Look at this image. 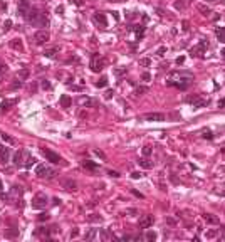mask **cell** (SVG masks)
Segmentation results:
<instances>
[{"instance_id": "1", "label": "cell", "mask_w": 225, "mask_h": 242, "mask_svg": "<svg viewBox=\"0 0 225 242\" xmlns=\"http://www.w3.org/2000/svg\"><path fill=\"white\" fill-rule=\"evenodd\" d=\"M170 86H175L178 89H186L193 83V76L190 72H171L170 79L166 81Z\"/></svg>"}, {"instance_id": "2", "label": "cell", "mask_w": 225, "mask_h": 242, "mask_svg": "<svg viewBox=\"0 0 225 242\" xmlns=\"http://www.w3.org/2000/svg\"><path fill=\"white\" fill-rule=\"evenodd\" d=\"M25 20L29 22V24H32V26H37V27H47L49 26V20L47 17L42 14V12H39L37 9H29V12L25 14Z\"/></svg>"}, {"instance_id": "3", "label": "cell", "mask_w": 225, "mask_h": 242, "mask_svg": "<svg viewBox=\"0 0 225 242\" xmlns=\"http://www.w3.org/2000/svg\"><path fill=\"white\" fill-rule=\"evenodd\" d=\"M35 175L39 178H45V180H51V178H54L55 175H57V172L54 170V168H51V166H45V165H39L35 168Z\"/></svg>"}, {"instance_id": "4", "label": "cell", "mask_w": 225, "mask_h": 242, "mask_svg": "<svg viewBox=\"0 0 225 242\" xmlns=\"http://www.w3.org/2000/svg\"><path fill=\"white\" fill-rule=\"evenodd\" d=\"M207 49H208V40H200L195 47L190 49V56H192V57H203Z\"/></svg>"}, {"instance_id": "5", "label": "cell", "mask_w": 225, "mask_h": 242, "mask_svg": "<svg viewBox=\"0 0 225 242\" xmlns=\"http://www.w3.org/2000/svg\"><path fill=\"white\" fill-rule=\"evenodd\" d=\"M47 203H49V200H47V195H45V193H37V195L32 199V209L42 210V209L47 207Z\"/></svg>"}, {"instance_id": "6", "label": "cell", "mask_w": 225, "mask_h": 242, "mask_svg": "<svg viewBox=\"0 0 225 242\" xmlns=\"http://www.w3.org/2000/svg\"><path fill=\"white\" fill-rule=\"evenodd\" d=\"M40 153H42V155L47 158V162H51V163H61V162H62V158L57 155V153H54L52 150L45 148V146H42V148H40Z\"/></svg>"}, {"instance_id": "7", "label": "cell", "mask_w": 225, "mask_h": 242, "mask_svg": "<svg viewBox=\"0 0 225 242\" xmlns=\"http://www.w3.org/2000/svg\"><path fill=\"white\" fill-rule=\"evenodd\" d=\"M104 64H106L104 57H99L98 54H94V56H92V61H91V71L92 72L102 71V69H104Z\"/></svg>"}, {"instance_id": "8", "label": "cell", "mask_w": 225, "mask_h": 242, "mask_svg": "<svg viewBox=\"0 0 225 242\" xmlns=\"http://www.w3.org/2000/svg\"><path fill=\"white\" fill-rule=\"evenodd\" d=\"M49 39H51V36H49L47 30H37V32L34 34V42H35L37 46H44Z\"/></svg>"}, {"instance_id": "9", "label": "cell", "mask_w": 225, "mask_h": 242, "mask_svg": "<svg viewBox=\"0 0 225 242\" xmlns=\"http://www.w3.org/2000/svg\"><path fill=\"white\" fill-rule=\"evenodd\" d=\"M186 101L193 106V109H198V108H203V106L208 104V99L205 98H200V96H193V98H188Z\"/></svg>"}, {"instance_id": "10", "label": "cell", "mask_w": 225, "mask_h": 242, "mask_svg": "<svg viewBox=\"0 0 225 242\" xmlns=\"http://www.w3.org/2000/svg\"><path fill=\"white\" fill-rule=\"evenodd\" d=\"M153 222H155V219H153V215H143L141 219H139V222H138V227L139 229H149L153 225Z\"/></svg>"}, {"instance_id": "11", "label": "cell", "mask_w": 225, "mask_h": 242, "mask_svg": "<svg viewBox=\"0 0 225 242\" xmlns=\"http://www.w3.org/2000/svg\"><path fill=\"white\" fill-rule=\"evenodd\" d=\"M145 121H165V114L163 113H146L143 114Z\"/></svg>"}, {"instance_id": "12", "label": "cell", "mask_w": 225, "mask_h": 242, "mask_svg": "<svg viewBox=\"0 0 225 242\" xmlns=\"http://www.w3.org/2000/svg\"><path fill=\"white\" fill-rule=\"evenodd\" d=\"M8 162H10V150L7 146H4V145H0V163L5 165Z\"/></svg>"}, {"instance_id": "13", "label": "cell", "mask_w": 225, "mask_h": 242, "mask_svg": "<svg viewBox=\"0 0 225 242\" xmlns=\"http://www.w3.org/2000/svg\"><path fill=\"white\" fill-rule=\"evenodd\" d=\"M18 103V99H5V101L0 103V113H5L8 111V109L12 108V106H15Z\"/></svg>"}, {"instance_id": "14", "label": "cell", "mask_w": 225, "mask_h": 242, "mask_svg": "<svg viewBox=\"0 0 225 242\" xmlns=\"http://www.w3.org/2000/svg\"><path fill=\"white\" fill-rule=\"evenodd\" d=\"M35 162H37V160L34 158V156L27 152V150H24V166H25V168H30Z\"/></svg>"}, {"instance_id": "15", "label": "cell", "mask_w": 225, "mask_h": 242, "mask_svg": "<svg viewBox=\"0 0 225 242\" xmlns=\"http://www.w3.org/2000/svg\"><path fill=\"white\" fill-rule=\"evenodd\" d=\"M29 9H30V5H29V0H20L18 2V14L22 15V17H25V14L29 12Z\"/></svg>"}, {"instance_id": "16", "label": "cell", "mask_w": 225, "mask_h": 242, "mask_svg": "<svg viewBox=\"0 0 225 242\" xmlns=\"http://www.w3.org/2000/svg\"><path fill=\"white\" fill-rule=\"evenodd\" d=\"M62 188L67 192H74V190H77V183L74 180H64L62 182Z\"/></svg>"}, {"instance_id": "17", "label": "cell", "mask_w": 225, "mask_h": 242, "mask_svg": "<svg viewBox=\"0 0 225 242\" xmlns=\"http://www.w3.org/2000/svg\"><path fill=\"white\" fill-rule=\"evenodd\" d=\"M8 46L14 49V51H18V52H22L24 51V44H22V40L20 39H12L10 42H8Z\"/></svg>"}, {"instance_id": "18", "label": "cell", "mask_w": 225, "mask_h": 242, "mask_svg": "<svg viewBox=\"0 0 225 242\" xmlns=\"http://www.w3.org/2000/svg\"><path fill=\"white\" fill-rule=\"evenodd\" d=\"M79 104L86 106V108H92V106L98 104V101H94V99H91V98H79Z\"/></svg>"}, {"instance_id": "19", "label": "cell", "mask_w": 225, "mask_h": 242, "mask_svg": "<svg viewBox=\"0 0 225 242\" xmlns=\"http://www.w3.org/2000/svg\"><path fill=\"white\" fill-rule=\"evenodd\" d=\"M14 165L15 166H24V150H22V152H17L14 155Z\"/></svg>"}, {"instance_id": "20", "label": "cell", "mask_w": 225, "mask_h": 242, "mask_svg": "<svg viewBox=\"0 0 225 242\" xmlns=\"http://www.w3.org/2000/svg\"><path fill=\"white\" fill-rule=\"evenodd\" d=\"M92 19H94L96 24H101V27H106V26H108V22H106L104 14H99V12H98V14H94V17H92Z\"/></svg>"}, {"instance_id": "21", "label": "cell", "mask_w": 225, "mask_h": 242, "mask_svg": "<svg viewBox=\"0 0 225 242\" xmlns=\"http://www.w3.org/2000/svg\"><path fill=\"white\" fill-rule=\"evenodd\" d=\"M203 220L207 222V224H212V225L218 224V219L215 215H212V213H203Z\"/></svg>"}, {"instance_id": "22", "label": "cell", "mask_w": 225, "mask_h": 242, "mask_svg": "<svg viewBox=\"0 0 225 242\" xmlns=\"http://www.w3.org/2000/svg\"><path fill=\"white\" fill-rule=\"evenodd\" d=\"M82 166H84V168H87V170H98V168H99L98 163L91 162V160H84V162H82Z\"/></svg>"}, {"instance_id": "23", "label": "cell", "mask_w": 225, "mask_h": 242, "mask_svg": "<svg viewBox=\"0 0 225 242\" xmlns=\"http://www.w3.org/2000/svg\"><path fill=\"white\" fill-rule=\"evenodd\" d=\"M71 103H72V101H71V98L67 96V94H62V96H61V106H62V108H65V109L71 108Z\"/></svg>"}, {"instance_id": "24", "label": "cell", "mask_w": 225, "mask_h": 242, "mask_svg": "<svg viewBox=\"0 0 225 242\" xmlns=\"http://www.w3.org/2000/svg\"><path fill=\"white\" fill-rule=\"evenodd\" d=\"M215 34H217V39L225 44V27H217V29H215Z\"/></svg>"}, {"instance_id": "25", "label": "cell", "mask_w": 225, "mask_h": 242, "mask_svg": "<svg viewBox=\"0 0 225 242\" xmlns=\"http://www.w3.org/2000/svg\"><path fill=\"white\" fill-rule=\"evenodd\" d=\"M99 237H101L102 240H112V239H114V235H112L111 232L108 230V229H102L101 234H99Z\"/></svg>"}, {"instance_id": "26", "label": "cell", "mask_w": 225, "mask_h": 242, "mask_svg": "<svg viewBox=\"0 0 225 242\" xmlns=\"http://www.w3.org/2000/svg\"><path fill=\"white\" fill-rule=\"evenodd\" d=\"M29 74H30V71H29V69H25V67H24V69H20V71L17 72V79H20V81H25L27 77H29Z\"/></svg>"}, {"instance_id": "27", "label": "cell", "mask_w": 225, "mask_h": 242, "mask_svg": "<svg viewBox=\"0 0 225 242\" xmlns=\"http://www.w3.org/2000/svg\"><path fill=\"white\" fill-rule=\"evenodd\" d=\"M196 9H198V12H202V15H207V17L212 14V9L207 7V5H203V4H198V5H196Z\"/></svg>"}, {"instance_id": "28", "label": "cell", "mask_w": 225, "mask_h": 242, "mask_svg": "<svg viewBox=\"0 0 225 242\" xmlns=\"http://www.w3.org/2000/svg\"><path fill=\"white\" fill-rule=\"evenodd\" d=\"M138 163H139V166H143V168H146V170L153 168V162H149L148 158H139Z\"/></svg>"}, {"instance_id": "29", "label": "cell", "mask_w": 225, "mask_h": 242, "mask_svg": "<svg viewBox=\"0 0 225 242\" xmlns=\"http://www.w3.org/2000/svg\"><path fill=\"white\" fill-rule=\"evenodd\" d=\"M57 52H59L57 47H54V49H47V51H44V56H45V57H49V59H54Z\"/></svg>"}, {"instance_id": "30", "label": "cell", "mask_w": 225, "mask_h": 242, "mask_svg": "<svg viewBox=\"0 0 225 242\" xmlns=\"http://www.w3.org/2000/svg\"><path fill=\"white\" fill-rule=\"evenodd\" d=\"M87 222H92V224H99V222H102V219L99 215H96V213H92V215H87Z\"/></svg>"}, {"instance_id": "31", "label": "cell", "mask_w": 225, "mask_h": 242, "mask_svg": "<svg viewBox=\"0 0 225 242\" xmlns=\"http://www.w3.org/2000/svg\"><path fill=\"white\" fill-rule=\"evenodd\" d=\"M96 237H98V230H96V229H91V230L86 234V240H94Z\"/></svg>"}, {"instance_id": "32", "label": "cell", "mask_w": 225, "mask_h": 242, "mask_svg": "<svg viewBox=\"0 0 225 242\" xmlns=\"http://www.w3.org/2000/svg\"><path fill=\"white\" fill-rule=\"evenodd\" d=\"M148 93V87L146 86H138L136 89H134V96H141V94Z\"/></svg>"}, {"instance_id": "33", "label": "cell", "mask_w": 225, "mask_h": 242, "mask_svg": "<svg viewBox=\"0 0 225 242\" xmlns=\"http://www.w3.org/2000/svg\"><path fill=\"white\" fill-rule=\"evenodd\" d=\"M106 84H108V77H106V76H102L101 79H99L98 83H96V87H104Z\"/></svg>"}, {"instance_id": "34", "label": "cell", "mask_w": 225, "mask_h": 242, "mask_svg": "<svg viewBox=\"0 0 225 242\" xmlns=\"http://www.w3.org/2000/svg\"><path fill=\"white\" fill-rule=\"evenodd\" d=\"M7 71H8V66L5 64V62H0V77L4 76V74H5Z\"/></svg>"}, {"instance_id": "35", "label": "cell", "mask_w": 225, "mask_h": 242, "mask_svg": "<svg viewBox=\"0 0 225 242\" xmlns=\"http://www.w3.org/2000/svg\"><path fill=\"white\" fill-rule=\"evenodd\" d=\"M139 66H145V67L151 66V59H148V57H143V59H139Z\"/></svg>"}, {"instance_id": "36", "label": "cell", "mask_w": 225, "mask_h": 242, "mask_svg": "<svg viewBox=\"0 0 225 242\" xmlns=\"http://www.w3.org/2000/svg\"><path fill=\"white\" fill-rule=\"evenodd\" d=\"M0 136H2V140H4V141H7L8 145H14V143H15V141H14V138L7 136V135H5V133H0Z\"/></svg>"}, {"instance_id": "37", "label": "cell", "mask_w": 225, "mask_h": 242, "mask_svg": "<svg viewBox=\"0 0 225 242\" xmlns=\"http://www.w3.org/2000/svg\"><path fill=\"white\" fill-rule=\"evenodd\" d=\"M155 239H156V234H155L153 230H148V232H146V240H155Z\"/></svg>"}, {"instance_id": "38", "label": "cell", "mask_w": 225, "mask_h": 242, "mask_svg": "<svg viewBox=\"0 0 225 242\" xmlns=\"http://www.w3.org/2000/svg\"><path fill=\"white\" fill-rule=\"evenodd\" d=\"M22 86V81L20 79H15L14 83L10 84V89H17V87H20Z\"/></svg>"}, {"instance_id": "39", "label": "cell", "mask_w": 225, "mask_h": 242, "mask_svg": "<svg viewBox=\"0 0 225 242\" xmlns=\"http://www.w3.org/2000/svg\"><path fill=\"white\" fill-rule=\"evenodd\" d=\"M165 52H166V47H165V46H161L160 49L156 51V56H158V57H163V56H165Z\"/></svg>"}, {"instance_id": "40", "label": "cell", "mask_w": 225, "mask_h": 242, "mask_svg": "<svg viewBox=\"0 0 225 242\" xmlns=\"http://www.w3.org/2000/svg\"><path fill=\"white\" fill-rule=\"evenodd\" d=\"M12 193L20 197V195H22V188H20V187H12Z\"/></svg>"}, {"instance_id": "41", "label": "cell", "mask_w": 225, "mask_h": 242, "mask_svg": "<svg viewBox=\"0 0 225 242\" xmlns=\"http://www.w3.org/2000/svg\"><path fill=\"white\" fill-rule=\"evenodd\" d=\"M143 155H145V156H149V155H151V146H148V145H146L145 148H143Z\"/></svg>"}, {"instance_id": "42", "label": "cell", "mask_w": 225, "mask_h": 242, "mask_svg": "<svg viewBox=\"0 0 225 242\" xmlns=\"http://www.w3.org/2000/svg\"><path fill=\"white\" fill-rule=\"evenodd\" d=\"M10 27H12V20H5L4 22V32H7Z\"/></svg>"}, {"instance_id": "43", "label": "cell", "mask_w": 225, "mask_h": 242, "mask_svg": "<svg viewBox=\"0 0 225 242\" xmlns=\"http://www.w3.org/2000/svg\"><path fill=\"white\" fill-rule=\"evenodd\" d=\"M112 94H114V91H112V89H108V91L104 93V98H106V99H111Z\"/></svg>"}, {"instance_id": "44", "label": "cell", "mask_w": 225, "mask_h": 242, "mask_svg": "<svg viewBox=\"0 0 225 242\" xmlns=\"http://www.w3.org/2000/svg\"><path fill=\"white\" fill-rule=\"evenodd\" d=\"M131 177H133L134 180H138V178L143 177V173H141V172H133V173H131Z\"/></svg>"}, {"instance_id": "45", "label": "cell", "mask_w": 225, "mask_h": 242, "mask_svg": "<svg viewBox=\"0 0 225 242\" xmlns=\"http://www.w3.org/2000/svg\"><path fill=\"white\" fill-rule=\"evenodd\" d=\"M217 234H218L217 230H208V232H207V239H213Z\"/></svg>"}, {"instance_id": "46", "label": "cell", "mask_w": 225, "mask_h": 242, "mask_svg": "<svg viewBox=\"0 0 225 242\" xmlns=\"http://www.w3.org/2000/svg\"><path fill=\"white\" fill-rule=\"evenodd\" d=\"M40 86H42V89H51V84H49L47 81H42V83H40Z\"/></svg>"}, {"instance_id": "47", "label": "cell", "mask_w": 225, "mask_h": 242, "mask_svg": "<svg viewBox=\"0 0 225 242\" xmlns=\"http://www.w3.org/2000/svg\"><path fill=\"white\" fill-rule=\"evenodd\" d=\"M203 138H208V140H212V138H213V135H212V131H203Z\"/></svg>"}, {"instance_id": "48", "label": "cell", "mask_w": 225, "mask_h": 242, "mask_svg": "<svg viewBox=\"0 0 225 242\" xmlns=\"http://www.w3.org/2000/svg\"><path fill=\"white\" fill-rule=\"evenodd\" d=\"M108 175H109V177H114V178H119V177H121V175H119V173H118V172H112V170H111V172H109V173H108Z\"/></svg>"}, {"instance_id": "49", "label": "cell", "mask_w": 225, "mask_h": 242, "mask_svg": "<svg viewBox=\"0 0 225 242\" xmlns=\"http://www.w3.org/2000/svg\"><path fill=\"white\" fill-rule=\"evenodd\" d=\"M47 219H49L47 213H40V215H39V220H47Z\"/></svg>"}, {"instance_id": "50", "label": "cell", "mask_w": 225, "mask_h": 242, "mask_svg": "<svg viewBox=\"0 0 225 242\" xmlns=\"http://www.w3.org/2000/svg\"><path fill=\"white\" fill-rule=\"evenodd\" d=\"M114 72H116L118 76H121V74H124V72H126V67H124V69H116Z\"/></svg>"}, {"instance_id": "51", "label": "cell", "mask_w": 225, "mask_h": 242, "mask_svg": "<svg viewBox=\"0 0 225 242\" xmlns=\"http://www.w3.org/2000/svg\"><path fill=\"white\" fill-rule=\"evenodd\" d=\"M183 62H185V57H183V56H180V57L176 59V64H183Z\"/></svg>"}, {"instance_id": "52", "label": "cell", "mask_w": 225, "mask_h": 242, "mask_svg": "<svg viewBox=\"0 0 225 242\" xmlns=\"http://www.w3.org/2000/svg\"><path fill=\"white\" fill-rule=\"evenodd\" d=\"M143 79H145V81H149V79H151V76H149L148 72H145V74H143Z\"/></svg>"}, {"instance_id": "53", "label": "cell", "mask_w": 225, "mask_h": 242, "mask_svg": "<svg viewBox=\"0 0 225 242\" xmlns=\"http://www.w3.org/2000/svg\"><path fill=\"white\" fill-rule=\"evenodd\" d=\"M7 9V5L4 4V0H0V10H5Z\"/></svg>"}, {"instance_id": "54", "label": "cell", "mask_w": 225, "mask_h": 242, "mask_svg": "<svg viewBox=\"0 0 225 242\" xmlns=\"http://www.w3.org/2000/svg\"><path fill=\"white\" fill-rule=\"evenodd\" d=\"M218 108H225V99H220V101H218Z\"/></svg>"}, {"instance_id": "55", "label": "cell", "mask_w": 225, "mask_h": 242, "mask_svg": "<svg viewBox=\"0 0 225 242\" xmlns=\"http://www.w3.org/2000/svg\"><path fill=\"white\" fill-rule=\"evenodd\" d=\"M94 153H96L98 156H101V158H104V153H102V152H99V150H94Z\"/></svg>"}, {"instance_id": "56", "label": "cell", "mask_w": 225, "mask_h": 242, "mask_svg": "<svg viewBox=\"0 0 225 242\" xmlns=\"http://www.w3.org/2000/svg\"><path fill=\"white\" fill-rule=\"evenodd\" d=\"M183 30H188V22H183Z\"/></svg>"}, {"instance_id": "57", "label": "cell", "mask_w": 225, "mask_h": 242, "mask_svg": "<svg viewBox=\"0 0 225 242\" xmlns=\"http://www.w3.org/2000/svg\"><path fill=\"white\" fill-rule=\"evenodd\" d=\"M220 56H222V57L225 59V49H222V51H220Z\"/></svg>"}, {"instance_id": "58", "label": "cell", "mask_w": 225, "mask_h": 242, "mask_svg": "<svg viewBox=\"0 0 225 242\" xmlns=\"http://www.w3.org/2000/svg\"><path fill=\"white\" fill-rule=\"evenodd\" d=\"M74 4H77V5H81V4H82V2H81V0H74Z\"/></svg>"}, {"instance_id": "59", "label": "cell", "mask_w": 225, "mask_h": 242, "mask_svg": "<svg viewBox=\"0 0 225 242\" xmlns=\"http://www.w3.org/2000/svg\"><path fill=\"white\" fill-rule=\"evenodd\" d=\"M2 188H4V185H2V180H0V190H2Z\"/></svg>"}]
</instances>
